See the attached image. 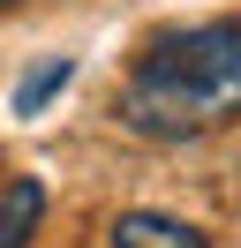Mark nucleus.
Listing matches in <instances>:
<instances>
[{
    "instance_id": "obj_1",
    "label": "nucleus",
    "mask_w": 241,
    "mask_h": 248,
    "mask_svg": "<svg viewBox=\"0 0 241 248\" xmlns=\"http://www.w3.org/2000/svg\"><path fill=\"white\" fill-rule=\"evenodd\" d=\"M234 113H241V23H196L158 38L120 91V121L158 143L204 136Z\"/></svg>"
},
{
    "instance_id": "obj_5",
    "label": "nucleus",
    "mask_w": 241,
    "mask_h": 248,
    "mask_svg": "<svg viewBox=\"0 0 241 248\" xmlns=\"http://www.w3.org/2000/svg\"><path fill=\"white\" fill-rule=\"evenodd\" d=\"M0 8H15V0H0Z\"/></svg>"
},
{
    "instance_id": "obj_6",
    "label": "nucleus",
    "mask_w": 241,
    "mask_h": 248,
    "mask_svg": "<svg viewBox=\"0 0 241 248\" xmlns=\"http://www.w3.org/2000/svg\"><path fill=\"white\" fill-rule=\"evenodd\" d=\"M0 181H8V166H0Z\"/></svg>"
},
{
    "instance_id": "obj_4",
    "label": "nucleus",
    "mask_w": 241,
    "mask_h": 248,
    "mask_svg": "<svg viewBox=\"0 0 241 248\" xmlns=\"http://www.w3.org/2000/svg\"><path fill=\"white\" fill-rule=\"evenodd\" d=\"M68 76H75V61H45L38 76H30L23 91H15V113H38V106H45L53 91H68Z\"/></svg>"
},
{
    "instance_id": "obj_3",
    "label": "nucleus",
    "mask_w": 241,
    "mask_h": 248,
    "mask_svg": "<svg viewBox=\"0 0 241 248\" xmlns=\"http://www.w3.org/2000/svg\"><path fill=\"white\" fill-rule=\"evenodd\" d=\"M38 211H45V188L30 173H8L0 181V248H23L38 233Z\"/></svg>"
},
{
    "instance_id": "obj_2",
    "label": "nucleus",
    "mask_w": 241,
    "mask_h": 248,
    "mask_svg": "<svg viewBox=\"0 0 241 248\" xmlns=\"http://www.w3.org/2000/svg\"><path fill=\"white\" fill-rule=\"evenodd\" d=\"M113 248H211L189 218H166V211H128L113 226Z\"/></svg>"
}]
</instances>
